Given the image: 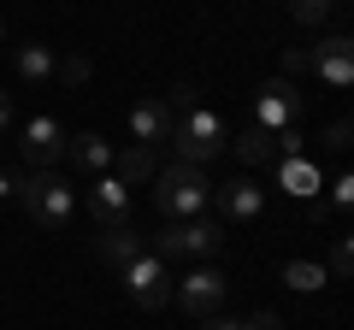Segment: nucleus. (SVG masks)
<instances>
[{"instance_id": "nucleus-1", "label": "nucleus", "mask_w": 354, "mask_h": 330, "mask_svg": "<svg viewBox=\"0 0 354 330\" xmlns=\"http://www.w3.org/2000/svg\"><path fill=\"white\" fill-rule=\"evenodd\" d=\"M207 201H213V183L201 177V165L171 159V165L153 171V206H160L165 218H195Z\"/></svg>"}, {"instance_id": "nucleus-2", "label": "nucleus", "mask_w": 354, "mask_h": 330, "mask_svg": "<svg viewBox=\"0 0 354 330\" xmlns=\"http://www.w3.org/2000/svg\"><path fill=\"white\" fill-rule=\"evenodd\" d=\"M18 201H24V213L36 218L41 230H65L71 213H77V189L59 171H30V177L18 183Z\"/></svg>"}, {"instance_id": "nucleus-3", "label": "nucleus", "mask_w": 354, "mask_h": 330, "mask_svg": "<svg viewBox=\"0 0 354 330\" xmlns=\"http://www.w3.org/2000/svg\"><path fill=\"white\" fill-rule=\"evenodd\" d=\"M225 248V230L213 218H165V230L153 236L160 260H213Z\"/></svg>"}, {"instance_id": "nucleus-4", "label": "nucleus", "mask_w": 354, "mask_h": 330, "mask_svg": "<svg viewBox=\"0 0 354 330\" xmlns=\"http://www.w3.org/2000/svg\"><path fill=\"white\" fill-rule=\"evenodd\" d=\"M165 148H171L183 165L213 159V153L225 148V118H218V113H207V106H195V113H183V118H177V130H171V142H165Z\"/></svg>"}, {"instance_id": "nucleus-5", "label": "nucleus", "mask_w": 354, "mask_h": 330, "mask_svg": "<svg viewBox=\"0 0 354 330\" xmlns=\"http://www.w3.org/2000/svg\"><path fill=\"white\" fill-rule=\"evenodd\" d=\"M118 278H124L130 301H136V307H148V313H153V307H165V301H171V289H177V283H171V266H165L160 254H142L136 266H124Z\"/></svg>"}, {"instance_id": "nucleus-6", "label": "nucleus", "mask_w": 354, "mask_h": 330, "mask_svg": "<svg viewBox=\"0 0 354 330\" xmlns=\"http://www.w3.org/2000/svg\"><path fill=\"white\" fill-rule=\"evenodd\" d=\"M301 106H307V101L295 95L290 77H272V83L254 95V124H260V130H290L295 118H301Z\"/></svg>"}, {"instance_id": "nucleus-7", "label": "nucleus", "mask_w": 354, "mask_h": 330, "mask_svg": "<svg viewBox=\"0 0 354 330\" xmlns=\"http://www.w3.org/2000/svg\"><path fill=\"white\" fill-rule=\"evenodd\" d=\"M171 295H177V307H183L189 318H213L218 301H225V271H218V266H201V271H189V278L177 283Z\"/></svg>"}, {"instance_id": "nucleus-8", "label": "nucleus", "mask_w": 354, "mask_h": 330, "mask_svg": "<svg viewBox=\"0 0 354 330\" xmlns=\"http://www.w3.org/2000/svg\"><path fill=\"white\" fill-rule=\"evenodd\" d=\"M18 153H24L36 171H53V159L65 153V130H59V118H48V113H36L24 130H18Z\"/></svg>"}, {"instance_id": "nucleus-9", "label": "nucleus", "mask_w": 354, "mask_h": 330, "mask_svg": "<svg viewBox=\"0 0 354 330\" xmlns=\"http://www.w3.org/2000/svg\"><path fill=\"white\" fill-rule=\"evenodd\" d=\"M307 71H319L325 89H348L354 83V41L348 36H325L313 53H307Z\"/></svg>"}, {"instance_id": "nucleus-10", "label": "nucleus", "mask_w": 354, "mask_h": 330, "mask_svg": "<svg viewBox=\"0 0 354 330\" xmlns=\"http://www.w3.org/2000/svg\"><path fill=\"white\" fill-rule=\"evenodd\" d=\"M171 130H177V118H171L165 101H136V106H130V136H136L142 148H165Z\"/></svg>"}, {"instance_id": "nucleus-11", "label": "nucleus", "mask_w": 354, "mask_h": 330, "mask_svg": "<svg viewBox=\"0 0 354 330\" xmlns=\"http://www.w3.org/2000/svg\"><path fill=\"white\" fill-rule=\"evenodd\" d=\"M218 213L236 218V224H254V218L266 213V189L254 177H230L225 189H218Z\"/></svg>"}, {"instance_id": "nucleus-12", "label": "nucleus", "mask_w": 354, "mask_h": 330, "mask_svg": "<svg viewBox=\"0 0 354 330\" xmlns=\"http://www.w3.org/2000/svg\"><path fill=\"white\" fill-rule=\"evenodd\" d=\"M124 213H130V189L118 177H95L88 183V218H95V224H124Z\"/></svg>"}, {"instance_id": "nucleus-13", "label": "nucleus", "mask_w": 354, "mask_h": 330, "mask_svg": "<svg viewBox=\"0 0 354 330\" xmlns=\"http://www.w3.org/2000/svg\"><path fill=\"white\" fill-rule=\"evenodd\" d=\"M142 254H148V248H142V236H136L130 224H106V230H101V260H106V266L124 271V266H136Z\"/></svg>"}, {"instance_id": "nucleus-14", "label": "nucleus", "mask_w": 354, "mask_h": 330, "mask_svg": "<svg viewBox=\"0 0 354 330\" xmlns=\"http://www.w3.org/2000/svg\"><path fill=\"white\" fill-rule=\"evenodd\" d=\"M65 153L77 159V171H106V165H113V142L95 136V130H77V136H65Z\"/></svg>"}, {"instance_id": "nucleus-15", "label": "nucleus", "mask_w": 354, "mask_h": 330, "mask_svg": "<svg viewBox=\"0 0 354 330\" xmlns=\"http://www.w3.org/2000/svg\"><path fill=\"white\" fill-rule=\"evenodd\" d=\"M113 165H118V183H153V171H160V153L153 148H142V142H130L124 153H113Z\"/></svg>"}, {"instance_id": "nucleus-16", "label": "nucleus", "mask_w": 354, "mask_h": 330, "mask_svg": "<svg viewBox=\"0 0 354 330\" xmlns=\"http://www.w3.org/2000/svg\"><path fill=\"white\" fill-rule=\"evenodd\" d=\"M53 65H59V53H53L48 41H24V48H18V77H24V83H48Z\"/></svg>"}, {"instance_id": "nucleus-17", "label": "nucleus", "mask_w": 354, "mask_h": 330, "mask_svg": "<svg viewBox=\"0 0 354 330\" xmlns=\"http://www.w3.org/2000/svg\"><path fill=\"white\" fill-rule=\"evenodd\" d=\"M236 159H242V165H278L272 130H260V124H254V130H242V136H236Z\"/></svg>"}, {"instance_id": "nucleus-18", "label": "nucleus", "mask_w": 354, "mask_h": 330, "mask_svg": "<svg viewBox=\"0 0 354 330\" xmlns=\"http://www.w3.org/2000/svg\"><path fill=\"white\" fill-rule=\"evenodd\" d=\"M283 283H290V289H325V266H313V260H290V266H283Z\"/></svg>"}, {"instance_id": "nucleus-19", "label": "nucleus", "mask_w": 354, "mask_h": 330, "mask_svg": "<svg viewBox=\"0 0 354 330\" xmlns=\"http://www.w3.org/2000/svg\"><path fill=\"white\" fill-rule=\"evenodd\" d=\"M53 77H59L65 89H83L88 77H95V65H88V53H65V59L53 65Z\"/></svg>"}, {"instance_id": "nucleus-20", "label": "nucleus", "mask_w": 354, "mask_h": 330, "mask_svg": "<svg viewBox=\"0 0 354 330\" xmlns=\"http://www.w3.org/2000/svg\"><path fill=\"white\" fill-rule=\"evenodd\" d=\"M283 183H290V189L301 195V201H313V195H319V171H313V165H301V159H290V165H283Z\"/></svg>"}, {"instance_id": "nucleus-21", "label": "nucleus", "mask_w": 354, "mask_h": 330, "mask_svg": "<svg viewBox=\"0 0 354 330\" xmlns=\"http://www.w3.org/2000/svg\"><path fill=\"white\" fill-rule=\"evenodd\" d=\"M290 12H295V24H325L337 12V0H290Z\"/></svg>"}, {"instance_id": "nucleus-22", "label": "nucleus", "mask_w": 354, "mask_h": 330, "mask_svg": "<svg viewBox=\"0 0 354 330\" xmlns=\"http://www.w3.org/2000/svg\"><path fill=\"white\" fill-rule=\"evenodd\" d=\"M165 106H171V118L195 113V106H201V89H195V83H177V89H171V101H165Z\"/></svg>"}, {"instance_id": "nucleus-23", "label": "nucleus", "mask_w": 354, "mask_h": 330, "mask_svg": "<svg viewBox=\"0 0 354 330\" xmlns=\"http://www.w3.org/2000/svg\"><path fill=\"white\" fill-rule=\"evenodd\" d=\"M330 271H337V278H348V271H354V248H348V236H337V248H330Z\"/></svg>"}, {"instance_id": "nucleus-24", "label": "nucleus", "mask_w": 354, "mask_h": 330, "mask_svg": "<svg viewBox=\"0 0 354 330\" xmlns=\"http://www.w3.org/2000/svg\"><path fill=\"white\" fill-rule=\"evenodd\" d=\"M330 206H337V213H348V206H354V177H348V171L330 183Z\"/></svg>"}, {"instance_id": "nucleus-25", "label": "nucleus", "mask_w": 354, "mask_h": 330, "mask_svg": "<svg viewBox=\"0 0 354 330\" xmlns=\"http://www.w3.org/2000/svg\"><path fill=\"white\" fill-rule=\"evenodd\" d=\"M325 148L330 153H348V118H337V124L325 130Z\"/></svg>"}, {"instance_id": "nucleus-26", "label": "nucleus", "mask_w": 354, "mask_h": 330, "mask_svg": "<svg viewBox=\"0 0 354 330\" xmlns=\"http://www.w3.org/2000/svg\"><path fill=\"white\" fill-rule=\"evenodd\" d=\"M242 330H283V318L278 313H254V318H242Z\"/></svg>"}, {"instance_id": "nucleus-27", "label": "nucleus", "mask_w": 354, "mask_h": 330, "mask_svg": "<svg viewBox=\"0 0 354 330\" xmlns=\"http://www.w3.org/2000/svg\"><path fill=\"white\" fill-rule=\"evenodd\" d=\"M18 183H24V171L18 165H0V195H18Z\"/></svg>"}, {"instance_id": "nucleus-28", "label": "nucleus", "mask_w": 354, "mask_h": 330, "mask_svg": "<svg viewBox=\"0 0 354 330\" xmlns=\"http://www.w3.org/2000/svg\"><path fill=\"white\" fill-rule=\"evenodd\" d=\"M283 71H290V77H295V71H307V53H301V48H290V53H283Z\"/></svg>"}, {"instance_id": "nucleus-29", "label": "nucleus", "mask_w": 354, "mask_h": 330, "mask_svg": "<svg viewBox=\"0 0 354 330\" xmlns=\"http://www.w3.org/2000/svg\"><path fill=\"white\" fill-rule=\"evenodd\" d=\"M6 130H12V95L0 89V136H6Z\"/></svg>"}, {"instance_id": "nucleus-30", "label": "nucleus", "mask_w": 354, "mask_h": 330, "mask_svg": "<svg viewBox=\"0 0 354 330\" xmlns=\"http://www.w3.org/2000/svg\"><path fill=\"white\" fill-rule=\"evenodd\" d=\"M201 330H242L236 318H201Z\"/></svg>"}, {"instance_id": "nucleus-31", "label": "nucleus", "mask_w": 354, "mask_h": 330, "mask_svg": "<svg viewBox=\"0 0 354 330\" xmlns=\"http://www.w3.org/2000/svg\"><path fill=\"white\" fill-rule=\"evenodd\" d=\"M0 41H6V24H0Z\"/></svg>"}]
</instances>
